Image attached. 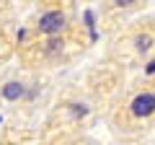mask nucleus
<instances>
[{"label": "nucleus", "mask_w": 155, "mask_h": 145, "mask_svg": "<svg viewBox=\"0 0 155 145\" xmlns=\"http://www.w3.org/2000/svg\"><path fill=\"white\" fill-rule=\"evenodd\" d=\"M65 13L62 11H49V13H44V16L39 18V23H36V29L41 34H57V31H62L65 29Z\"/></svg>", "instance_id": "1"}, {"label": "nucleus", "mask_w": 155, "mask_h": 145, "mask_svg": "<svg viewBox=\"0 0 155 145\" xmlns=\"http://www.w3.org/2000/svg\"><path fill=\"white\" fill-rule=\"evenodd\" d=\"M129 112L134 114V117H150V114L155 112V96L153 93H140L132 99V104H129Z\"/></svg>", "instance_id": "2"}, {"label": "nucleus", "mask_w": 155, "mask_h": 145, "mask_svg": "<svg viewBox=\"0 0 155 145\" xmlns=\"http://www.w3.org/2000/svg\"><path fill=\"white\" fill-rule=\"evenodd\" d=\"M3 96H5V99H21V96H23V86L21 83H8L5 86V88H3Z\"/></svg>", "instance_id": "3"}, {"label": "nucleus", "mask_w": 155, "mask_h": 145, "mask_svg": "<svg viewBox=\"0 0 155 145\" xmlns=\"http://www.w3.org/2000/svg\"><path fill=\"white\" fill-rule=\"evenodd\" d=\"M150 44H153L150 36H137V47H140V49H150Z\"/></svg>", "instance_id": "4"}]
</instances>
